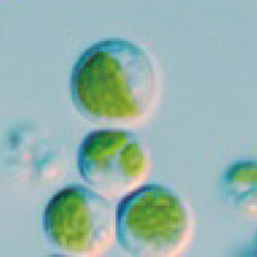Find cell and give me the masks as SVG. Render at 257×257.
Here are the masks:
<instances>
[{
  "instance_id": "1",
  "label": "cell",
  "mask_w": 257,
  "mask_h": 257,
  "mask_svg": "<svg viewBox=\"0 0 257 257\" xmlns=\"http://www.w3.org/2000/svg\"><path fill=\"white\" fill-rule=\"evenodd\" d=\"M76 111L99 127H142L162 95V76L152 53L122 38L96 41L79 56L70 75Z\"/></svg>"
},
{
  "instance_id": "2",
  "label": "cell",
  "mask_w": 257,
  "mask_h": 257,
  "mask_svg": "<svg viewBox=\"0 0 257 257\" xmlns=\"http://www.w3.org/2000/svg\"><path fill=\"white\" fill-rule=\"evenodd\" d=\"M196 226L189 202L166 185L147 183L117 202V242L132 256H183Z\"/></svg>"
},
{
  "instance_id": "3",
  "label": "cell",
  "mask_w": 257,
  "mask_h": 257,
  "mask_svg": "<svg viewBox=\"0 0 257 257\" xmlns=\"http://www.w3.org/2000/svg\"><path fill=\"white\" fill-rule=\"evenodd\" d=\"M43 230L63 256H103L117 242V203L86 184L67 185L48 201Z\"/></svg>"
},
{
  "instance_id": "4",
  "label": "cell",
  "mask_w": 257,
  "mask_h": 257,
  "mask_svg": "<svg viewBox=\"0 0 257 257\" xmlns=\"http://www.w3.org/2000/svg\"><path fill=\"white\" fill-rule=\"evenodd\" d=\"M77 169L85 184L117 203L148 183L152 156L133 130L99 127L82 139Z\"/></svg>"
},
{
  "instance_id": "5",
  "label": "cell",
  "mask_w": 257,
  "mask_h": 257,
  "mask_svg": "<svg viewBox=\"0 0 257 257\" xmlns=\"http://www.w3.org/2000/svg\"><path fill=\"white\" fill-rule=\"evenodd\" d=\"M220 187L231 207L249 220H257V160L243 158L225 167Z\"/></svg>"
},
{
  "instance_id": "6",
  "label": "cell",
  "mask_w": 257,
  "mask_h": 257,
  "mask_svg": "<svg viewBox=\"0 0 257 257\" xmlns=\"http://www.w3.org/2000/svg\"><path fill=\"white\" fill-rule=\"evenodd\" d=\"M253 251H254V254H257V233H256V237H254V247H253Z\"/></svg>"
}]
</instances>
